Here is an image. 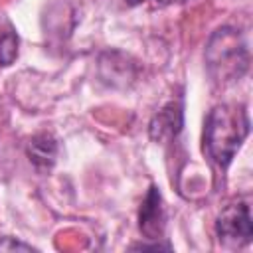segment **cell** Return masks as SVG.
Wrapping results in <instances>:
<instances>
[{"instance_id": "cell-1", "label": "cell", "mask_w": 253, "mask_h": 253, "mask_svg": "<svg viewBox=\"0 0 253 253\" xmlns=\"http://www.w3.org/2000/svg\"><path fill=\"white\" fill-rule=\"evenodd\" d=\"M247 134L249 117L245 107L219 105L208 115L204 128V150L215 164L225 168Z\"/></svg>"}, {"instance_id": "cell-2", "label": "cell", "mask_w": 253, "mask_h": 253, "mask_svg": "<svg viewBox=\"0 0 253 253\" xmlns=\"http://www.w3.org/2000/svg\"><path fill=\"white\" fill-rule=\"evenodd\" d=\"M206 61L211 77L217 83L239 79L249 67V53L241 36L231 28H219L208 43Z\"/></svg>"}, {"instance_id": "cell-3", "label": "cell", "mask_w": 253, "mask_h": 253, "mask_svg": "<svg viewBox=\"0 0 253 253\" xmlns=\"http://www.w3.org/2000/svg\"><path fill=\"white\" fill-rule=\"evenodd\" d=\"M215 231H217L219 239L225 243H231L237 247L247 245L251 241V235H253L249 206L243 202L227 206L217 217Z\"/></svg>"}, {"instance_id": "cell-4", "label": "cell", "mask_w": 253, "mask_h": 253, "mask_svg": "<svg viewBox=\"0 0 253 253\" xmlns=\"http://www.w3.org/2000/svg\"><path fill=\"white\" fill-rule=\"evenodd\" d=\"M140 231L148 239H160L164 231V208H162V196L152 186L146 194V200L140 208Z\"/></svg>"}, {"instance_id": "cell-5", "label": "cell", "mask_w": 253, "mask_h": 253, "mask_svg": "<svg viewBox=\"0 0 253 253\" xmlns=\"http://www.w3.org/2000/svg\"><path fill=\"white\" fill-rule=\"evenodd\" d=\"M180 128H182V107H180V103H168L154 117V121L150 125V134H152V138L162 140V138L176 136L180 132Z\"/></svg>"}, {"instance_id": "cell-6", "label": "cell", "mask_w": 253, "mask_h": 253, "mask_svg": "<svg viewBox=\"0 0 253 253\" xmlns=\"http://www.w3.org/2000/svg\"><path fill=\"white\" fill-rule=\"evenodd\" d=\"M57 154V142L51 134L42 132L34 136L28 144V156L38 168H51Z\"/></svg>"}, {"instance_id": "cell-7", "label": "cell", "mask_w": 253, "mask_h": 253, "mask_svg": "<svg viewBox=\"0 0 253 253\" xmlns=\"http://www.w3.org/2000/svg\"><path fill=\"white\" fill-rule=\"evenodd\" d=\"M16 55H18V38L14 30H8L0 38V63L10 65L16 59Z\"/></svg>"}, {"instance_id": "cell-8", "label": "cell", "mask_w": 253, "mask_h": 253, "mask_svg": "<svg viewBox=\"0 0 253 253\" xmlns=\"http://www.w3.org/2000/svg\"><path fill=\"white\" fill-rule=\"evenodd\" d=\"M6 249H24V251H32L34 247L28 245V243H22V241H14L12 237H6L0 241V251H6Z\"/></svg>"}, {"instance_id": "cell-9", "label": "cell", "mask_w": 253, "mask_h": 253, "mask_svg": "<svg viewBox=\"0 0 253 253\" xmlns=\"http://www.w3.org/2000/svg\"><path fill=\"white\" fill-rule=\"evenodd\" d=\"M160 4H178V2H186V0H156Z\"/></svg>"}]
</instances>
